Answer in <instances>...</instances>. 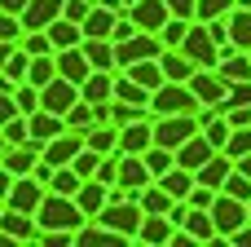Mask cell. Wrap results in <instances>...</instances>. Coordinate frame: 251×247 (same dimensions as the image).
Here are the masks:
<instances>
[{"instance_id":"1","label":"cell","mask_w":251,"mask_h":247,"mask_svg":"<svg viewBox=\"0 0 251 247\" xmlns=\"http://www.w3.org/2000/svg\"><path fill=\"white\" fill-rule=\"evenodd\" d=\"M97 221H101V225H110V230H119L124 239H132V243H137L141 221H146V208H141V199H132V194H124V190L115 186V199L97 212Z\"/></svg>"},{"instance_id":"2","label":"cell","mask_w":251,"mask_h":247,"mask_svg":"<svg viewBox=\"0 0 251 247\" xmlns=\"http://www.w3.org/2000/svg\"><path fill=\"white\" fill-rule=\"evenodd\" d=\"M199 97H194V88L185 84V80H168V84H159L154 93H150V110L154 115H199Z\"/></svg>"},{"instance_id":"3","label":"cell","mask_w":251,"mask_h":247,"mask_svg":"<svg viewBox=\"0 0 251 247\" xmlns=\"http://www.w3.org/2000/svg\"><path fill=\"white\" fill-rule=\"evenodd\" d=\"M181 49H185V57H190L194 66H203V71H216V66H221V44L212 40L207 22H190V35L181 40Z\"/></svg>"},{"instance_id":"4","label":"cell","mask_w":251,"mask_h":247,"mask_svg":"<svg viewBox=\"0 0 251 247\" xmlns=\"http://www.w3.org/2000/svg\"><path fill=\"white\" fill-rule=\"evenodd\" d=\"M163 35L159 31H137L132 40H115V53H119V71H128L132 62H146V57H163Z\"/></svg>"},{"instance_id":"5","label":"cell","mask_w":251,"mask_h":247,"mask_svg":"<svg viewBox=\"0 0 251 247\" xmlns=\"http://www.w3.org/2000/svg\"><path fill=\"white\" fill-rule=\"evenodd\" d=\"M199 128H203L199 115H154V146L176 150V146H185Z\"/></svg>"},{"instance_id":"6","label":"cell","mask_w":251,"mask_h":247,"mask_svg":"<svg viewBox=\"0 0 251 247\" xmlns=\"http://www.w3.org/2000/svg\"><path fill=\"white\" fill-rule=\"evenodd\" d=\"M212 221H216V230H221V239H234L243 225L251 221L247 212V199H234V194H216V203H212Z\"/></svg>"},{"instance_id":"7","label":"cell","mask_w":251,"mask_h":247,"mask_svg":"<svg viewBox=\"0 0 251 247\" xmlns=\"http://www.w3.org/2000/svg\"><path fill=\"white\" fill-rule=\"evenodd\" d=\"M185 84L194 88V97H199L203 106H225V102H229V93H234V84H229L221 71H203V66H199Z\"/></svg>"},{"instance_id":"8","label":"cell","mask_w":251,"mask_h":247,"mask_svg":"<svg viewBox=\"0 0 251 247\" xmlns=\"http://www.w3.org/2000/svg\"><path fill=\"white\" fill-rule=\"evenodd\" d=\"M40 159H44V141H35V137H26V141H18V146H9V150L0 155V164H4L13 177H31Z\"/></svg>"},{"instance_id":"9","label":"cell","mask_w":251,"mask_h":247,"mask_svg":"<svg viewBox=\"0 0 251 247\" xmlns=\"http://www.w3.org/2000/svg\"><path fill=\"white\" fill-rule=\"evenodd\" d=\"M154 181V172L146 168V155H119V190L124 194H132V199H141V190Z\"/></svg>"},{"instance_id":"10","label":"cell","mask_w":251,"mask_h":247,"mask_svg":"<svg viewBox=\"0 0 251 247\" xmlns=\"http://www.w3.org/2000/svg\"><path fill=\"white\" fill-rule=\"evenodd\" d=\"M154 146V115H141L119 128V155H146Z\"/></svg>"},{"instance_id":"11","label":"cell","mask_w":251,"mask_h":247,"mask_svg":"<svg viewBox=\"0 0 251 247\" xmlns=\"http://www.w3.org/2000/svg\"><path fill=\"white\" fill-rule=\"evenodd\" d=\"M75 102H79V84H75V80H66V75H57V80H49V84L40 88V106H44V110L66 115Z\"/></svg>"},{"instance_id":"12","label":"cell","mask_w":251,"mask_h":247,"mask_svg":"<svg viewBox=\"0 0 251 247\" xmlns=\"http://www.w3.org/2000/svg\"><path fill=\"white\" fill-rule=\"evenodd\" d=\"M88 146V137L84 133H75V128H66V133H57L53 141H44V159L53 164V168H66V164H75V155Z\"/></svg>"},{"instance_id":"13","label":"cell","mask_w":251,"mask_h":247,"mask_svg":"<svg viewBox=\"0 0 251 247\" xmlns=\"http://www.w3.org/2000/svg\"><path fill=\"white\" fill-rule=\"evenodd\" d=\"M49 199V186L44 181H35V177H18L13 181V190H9V203L4 208H18V212H40V203Z\"/></svg>"},{"instance_id":"14","label":"cell","mask_w":251,"mask_h":247,"mask_svg":"<svg viewBox=\"0 0 251 247\" xmlns=\"http://www.w3.org/2000/svg\"><path fill=\"white\" fill-rule=\"evenodd\" d=\"M128 18L141 31H163L168 18H172V9H168V0H137V4H128Z\"/></svg>"},{"instance_id":"15","label":"cell","mask_w":251,"mask_h":247,"mask_svg":"<svg viewBox=\"0 0 251 247\" xmlns=\"http://www.w3.org/2000/svg\"><path fill=\"white\" fill-rule=\"evenodd\" d=\"M57 75H66V80H75V84H84V80L93 75V62H88L84 44H71V49H57Z\"/></svg>"},{"instance_id":"16","label":"cell","mask_w":251,"mask_h":247,"mask_svg":"<svg viewBox=\"0 0 251 247\" xmlns=\"http://www.w3.org/2000/svg\"><path fill=\"white\" fill-rule=\"evenodd\" d=\"M212 155H216V146L207 141V133H203V128H199L185 146H176V164H181V168H190V172H199Z\"/></svg>"},{"instance_id":"17","label":"cell","mask_w":251,"mask_h":247,"mask_svg":"<svg viewBox=\"0 0 251 247\" xmlns=\"http://www.w3.org/2000/svg\"><path fill=\"white\" fill-rule=\"evenodd\" d=\"M172 230H176V221H172L168 212H146L137 243H146V247H163V243H172Z\"/></svg>"},{"instance_id":"18","label":"cell","mask_w":251,"mask_h":247,"mask_svg":"<svg viewBox=\"0 0 251 247\" xmlns=\"http://www.w3.org/2000/svg\"><path fill=\"white\" fill-rule=\"evenodd\" d=\"M115 75H119V71H93V75L79 84V97L93 102V106H106V102L115 97Z\"/></svg>"},{"instance_id":"19","label":"cell","mask_w":251,"mask_h":247,"mask_svg":"<svg viewBox=\"0 0 251 247\" xmlns=\"http://www.w3.org/2000/svg\"><path fill=\"white\" fill-rule=\"evenodd\" d=\"M75 199H79V208H84V212H88V217L97 221V212H101V208H106V203L115 199V186H106V181L88 177V181L79 186V194H75Z\"/></svg>"},{"instance_id":"20","label":"cell","mask_w":251,"mask_h":247,"mask_svg":"<svg viewBox=\"0 0 251 247\" xmlns=\"http://www.w3.org/2000/svg\"><path fill=\"white\" fill-rule=\"evenodd\" d=\"M234 168H238V164H234L225 150H216V155L199 168V181H203V186H212V190H225V181H229V172H234Z\"/></svg>"},{"instance_id":"21","label":"cell","mask_w":251,"mask_h":247,"mask_svg":"<svg viewBox=\"0 0 251 247\" xmlns=\"http://www.w3.org/2000/svg\"><path fill=\"white\" fill-rule=\"evenodd\" d=\"M75 243L79 247H119V243H132V239H124L119 230H110V225H101V221H88V225L75 234Z\"/></svg>"},{"instance_id":"22","label":"cell","mask_w":251,"mask_h":247,"mask_svg":"<svg viewBox=\"0 0 251 247\" xmlns=\"http://www.w3.org/2000/svg\"><path fill=\"white\" fill-rule=\"evenodd\" d=\"M26 119H31V137H35V141H53L57 133H66V115H57V110H44V106H40V110L26 115Z\"/></svg>"},{"instance_id":"23","label":"cell","mask_w":251,"mask_h":247,"mask_svg":"<svg viewBox=\"0 0 251 247\" xmlns=\"http://www.w3.org/2000/svg\"><path fill=\"white\" fill-rule=\"evenodd\" d=\"M216 71H221L229 84H251V53H247V49H234V53H225Z\"/></svg>"},{"instance_id":"24","label":"cell","mask_w":251,"mask_h":247,"mask_svg":"<svg viewBox=\"0 0 251 247\" xmlns=\"http://www.w3.org/2000/svg\"><path fill=\"white\" fill-rule=\"evenodd\" d=\"M159 186H168V194H172V199H190V190L199 186V172H190V168L172 164V168L159 177Z\"/></svg>"},{"instance_id":"25","label":"cell","mask_w":251,"mask_h":247,"mask_svg":"<svg viewBox=\"0 0 251 247\" xmlns=\"http://www.w3.org/2000/svg\"><path fill=\"white\" fill-rule=\"evenodd\" d=\"M44 31H49L53 49H71V44H84V27H79V22H71V18H57V22H49Z\"/></svg>"},{"instance_id":"26","label":"cell","mask_w":251,"mask_h":247,"mask_svg":"<svg viewBox=\"0 0 251 247\" xmlns=\"http://www.w3.org/2000/svg\"><path fill=\"white\" fill-rule=\"evenodd\" d=\"M141 115H154V110H150V106H132V102H124V97H110V102H106V124H115V128L132 124V119H141Z\"/></svg>"},{"instance_id":"27","label":"cell","mask_w":251,"mask_h":247,"mask_svg":"<svg viewBox=\"0 0 251 247\" xmlns=\"http://www.w3.org/2000/svg\"><path fill=\"white\" fill-rule=\"evenodd\" d=\"M128 75H132L137 84H146L150 93H154L159 84H168V75H163V62H159V57H146V62H132V66H128Z\"/></svg>"},{"instance_id":"28","label":"cell","mask_w":251,"mask_h":247,"mask_svg":"<svg viewBox=\"0 0 251 247\" xmlns=\"http://www.w3.org/2000/svg\"><path fill=\"white\" fill-rule=\"evenodd\" d=\"M115 22H119V13H115V9L93 4V13L84 18V35H115Z\"/></svg>"},{"instance_id":"29","label":"cell","mask_w":251,"mask_h":247,"mask_svg":"<svg viewBox=\"0 0 251 247\" xmlns=\"http://www.w3.org/2000/svg\"><path fill=\"white\" fill-rule=\"evenodd\" d=\"M159 62H163V75H168V80H190V75L199 71V66L185 57V49H163Z\"/></svg>"},{"instance_id":"30","label":"cell","mask_w":251,"mask_h":247,"mask_svg":"<svg viewBox=\"0 0 251 247\" xmlns=\"http://www.w3.org/2000/svg\"><path fill=\"white\" fill-rule=\"evenodd\" d=\"M115 97L132 102V106H150V88H146V84H137L128 71H119V75H115Z\"/></svg>"},{"instance_id":"31","label":"cell","mask_w":251,"mask_h":247,"mask_svg":"<svg viewBox=\"0 0 251 247\" xmlns=\"http://www.w3.org/2000/svg\"><path fill=\"white\" fill-rule=\"evenodd\" d=\"M84 137H88L93 150H101V155H119V128H115V124H97V128H88Z\"/></svg>"},{"instance_id":"32","label":"cell","mask_w":251,"mask_h":247,"mask_svg":"<svg viewBox=\"0 0 251 247\" xmlns=\"http://www.w3.org/2000/svg\"><path fill=\"white\" fill-rule=\"evenodd\" d=\"M229 40L238 49H251V9H243V4L229 9Z\"/></svg>"},{"instance_id":"33","label":"cell","mask_w":251,"mask_h":247,"mask_svg":"<svg viewBox=\"0 0 251 247\" xmlns=\"http://www.w3.org/2000/svg\"><path fill=\"white\" fill-rule=\"evenodd\" d=\"M26 80L31 84H49V80H57V53H40V57H31V71H26Z\"/></svg>"},{"instance_id":"34","label":"cell","mask_w":251,"mask_h":247,"mask_svg":"<svg viewBox=\"0 0 251 247\" xmlns=\"http://www.w3.org/2000/svg\"><path fill=\"white\" fill-rule=\"evenodd\" d=\"M79 186H84V177H79L71 164H66V168H57V172H53V181H49V190H53V194H71V199L79 194Z\"/></svg>"},{"instance_id":"35","label":"cell","mask_w":251,"mask_h":247,"mask_svg":"<svg viewBox=\"0 0 251 247\" xmlns=\"http://www.w3.org/2000/svg\"><path fill=\"white\" fill-rule=\"evenodd\" d=\"M172 164H176V150H168V146H150V150H146V168L154 172V181H159Z\"/></svg>"},{"instance_id":"36","label":"cell","mask_w":251,"mask_h":247,"mask_svg":"<svg viewBox=\"0 0 251 247\" xmlns=\"http://www.w3.org/2000/svg\"><path fill=\"white\" fill-rule=\"evenodd\" d=\"M13 97H18V110H22V115H35V110H40V84L22 80V84L13 88Z\"/></svg>"},{"instance_id":"37","label":"cell","mask_w":251,"mask_h":247,"mask_svg":"<svg viewBox=\"0 0 251 247\" xmlns=\"http://www.w3.org/2000/svg\"><path fill=\"white\" fill-rule=\"evenodd\" d=\"M101 159H106L101 150H93V146H84V150L75 155V164H71V168H75V172H79V177L88 181V177H97V168H101Z\"/></svg>"},{"instance_id":"38","label":"cell","mask_w":251,"mask_h":247,"mask_svg":"<svg viewBox=\"0 0 251 247\" xmlns=\"http://www.w3.org/2000/svg\"><path fill=\"white\" fill-rule=\"evenodd\" d=\"M225 155H229L234 164H238L243 155H251V124H247V128H234V133H229V141H225Z\"/></svg>"},{"instance_id":"39","label":"cell","mask_w":251,"mask_h":247,"mask_svg":"<svg viewBox=\"0 0 251 247\" xmlns=\"http://www.w3.org/2000/svg\"><path fill=\"white\" fill-rule=\"evenodd\" d=\"M31 57H40V53H57L53 49V40H49V31H22V40H18Z\"/></svg>"},{"instance_id":"40","label":"cell","mask_w":251,"mask_h":247,"mask_svg":"<svg viewBox=\"0 0 251 247\" xmlns=\"http://www.w3.org/2000/svg\"><path fill=\"white\" fill-rule=\"evenodd\" d=\"M159 35H163V44H168V49H181V40L190 35V18H168V27H163Z\"/></svg>"},{"instance_id":"41","label":"cell","mask_w":251,"mask_h":247,"mask_svg":"<svg viewBox=\"0 0 251 247\" xmlns=\"http://www.w3.org/2000/svg\"><path fill=\"white\" fill-rule=\"evenodd\" d=\"M225 194H234V199H247V203H251V177L243 172V168H234V172H229V181H225Z\"/></svg>"},{"instance_id":"42","label":"cell","mask_w":251,"mask_h":247,"mask_svg":"<svg viewBox=\"0 0 251 247\" xmlns=\"http://www.w3.org/2000/svg\"><path fill=\"white\" fill-rule=\"evenodd\" d=\"M22 13H9V9H0V40H22Z\"/></svg>"},{"instance_id":"43","label":"cell","mask_w":251,"mask_h":247,"mask_svg":"<svg viewBox=\"0 0 251 247\" xmlns=\"http://www.w3.org/2000/svg\"><path fill=\"white\" fill-rule=\"evenodd\" d=\"M238 0H199V22H212V18H225Z\"/></svg>"},{"instance_id":"44","label":"cell","mask_w":251,"mask_h":247,"mask_svg":"<svg viewBox=\"0 0 251 247\" xmlns=\"http://www.w3.org/2000/svg\"><path fill=\"white\" fill-rule=\"evenodd\" d=\"M93 4H97V0H66V4H62V18H71V22L84 27V18L93 13Z\"/></svg>"},{"instance_id":"45","label":"cell","mask_w":251,"mask_h":247,"mask_svg":"<svg viewBox=\"0 0 251 247\" xmlns=\"http://www.w3.org/2000/svg\"><path fill=\"white\" fill-rule=\"evenodd\" d=\"M35 243L40 247H66V243H75V234H71V230H40Z\"/></svg>"},{"instance_id":"46","label":"cell","mask_w":251,"mask_h":247,"mask_svg":"<svg viewBox=\"0 0 251 247\" xmlns=\"http://www.w3.org/2000/svg\"><path fill=\"white\" fill-rule=\"evenodd\" d=\"M97 181H106V186H115V181H119V155H106V159H101Z\"/></svg>"},{"instance_id":"47","label":"cell","mask_w":251,"mask_h":247,"mask_svg":"<svg viewBox=\"0 0 251 247\" xmlns=\"http://www.w3.org/2000/svg\"><path fill=\"white\" fill-rule=\"evenodd\" d=\"M168 9H172V18H190V22H199V0H168Z\"/></svg>"},{"instance_id":"48","label":"cell","mask_w":251,"mask_h":247,"mask_svg":"<svg viewBox=\"0 0 251 247\" xmlns=\"http://www.w3.org/2000/svg\"><path fill=\"white\" fill-rule=\"evenodd\" d=\"M13 115H22V110H18V97H13V93H4V88H0V128H4V124H9V119H13Z\"/></svg>"},{"instance_id":"49","label":"cell","mask_w":251,"mask_h":247,"mask_svg":"<svg viewBox=\"0 0 251 247\" xmlns=\"http://www.w3.org/2000/svg\"><path fill=\"white\" fill-rule=\"evenodd\" d=\"M225 115H229V124H234V128H247V124H251V106H229Z\"/></svg>"},{"instance_id":"50","label":"cell","mask_w":251,"mask_h":247,"mask_svg":"<svg viewBox=\"0 0 251 247\" xmlns=\"http://www.w3.org/2000/svg\"><path fill=\"white\" fill-rule=\"evenodd\" d=\"M13 181H18V177H13V172H9V168L0 164V208L9 203V190H13Z\"/></svg>"},{"instance_id":"51","label":"cell","mask_w":251,"mask_h":247,"mask_svg":"<svg viewBox=\"0 0 251 247\" xmlns=\"http://www.w3.org/2000/svg\"><path fill=\"white\" fill-rule=\"evenodd\" d=\"M13 49H18V40H0V71L9 66V57H13Z\"/></svg>"},{"instance_id":"52","label":"cell","mask_w":251,"mask_h":247,"mask_svg":"<svg viewBox=\"0 0 251 247\" xmlns=\"http://www.w3.org/2000/svg\"><path fill=\"white\" fill-rule=\"evenodd\" d=\"M229 247H251V221L238 230V234H234V239H229Z\"/></svg>"},{"instance_id":"53","label":"cell","mask_w":251,"mask_h":247,"mask_svg":"<svg viewBox=\"0 0 251 247\" xmlns=\"http://www.w3.org/2000/svg\"><path fill=\"white\" fill-rule=\"evenodd\" d=\"M97 4H106V9H115V13H128V0H97Z\"/></svg>"},{"instance_id":"54","label":"cell","mask_w":251,"mask_h":247,"mask_svg":"<svg viewBox=\"0 0 251 247\" xmlns=\"http://www.w3.org/2000/svg\"><path fill=\"white\" fill-rule=\"evenodd\" d=\"M0 9H9V13H22V9H26V0H0Z\"/></svg>"},{"instance_id":"55","label":"cell","mask_w":251,"mask_h":247,"mask_svg":"<svg viewBox=\"0 0 251 247\" xmlns=\"http://www.w3.org/2000/svg\"><path fill=\"white\" fill-rule=\"evenodd\" d=\"M238 168H243V172L251 177V155H243V159H238Z\"/></svg>"},{"instance_id":"56","label":"cell","mask_w":251,"mask_h":247,"mask_svg":"<svg viewBox=\"0 0 251 247\" xmlns=\"http://www.w3.org/2000/svg\"><path fill=\"white\" fill-rule=\"evenodd\" d=\"M238 4H243V9H251V0H238Z\"/></svg>"},{"instance_id":"57","label":"cell","mask_w":251,"mask_h":247,"mask_svg":"<svg viewBox=\"0 0 251 247\" xmlns=\"http://www.w3.org/2000/svg\"><path fill=\"white\" fill-rule=\"evenodd\" d=\"M128 4H137V0H128Z\"/></svg>"},{"instance_id":"58","label":"cell","mask_w":251,"mask_h":247,"mask_svg":"<svg viewBox=\"0 0 251 247\" xmlns=\"http://www.w3.org/2000/svg\"><path fill=\"white\" fill-rule=\"evenodd\" d=\"M247 212H251V203H247Z\"/></svg>"},{"instance_id":"59","label":"cell","mask_w":251,"mask_h":247,"mask_svg":"<svg viewBox=\"0 0 251 247\" xmlns=\"http://www.w3.org/2000/svg\"><path fill=\"white\" fill-rule=\"evenodd\" d=\"M247 53H251V49H247Z\"/></svg>"}]
</instances>
